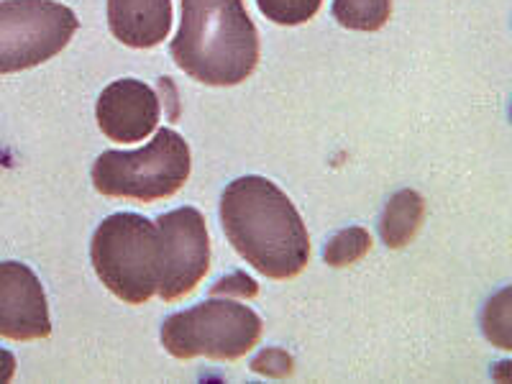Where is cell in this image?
<instances>
[{"label": "cell", "mask_w": 512, "mask_h": 384, "mask_svg": "<svg viewBox=\"0 0 512 384\" xmlns=\"http://www.w3.org/2000/svg\"><path fill=\"white\" fill-rule=\"evenodd\" d=\"M162 239V282L159 297L175 303L200 285L210 269V236L205 218L195 208L169 210L157 221Z\"/></svg>", "instance_id": "7"}, {"label": "cell", "mask_w": 512, "mask_h": 384, "mask_svg": "<svg viewBox=\"0 0 512 384\" xmlns=\"http://www.w3.org/2000/svg\"><path fill=\"white\" fill-rule=\"evenodd\" d=\"M372 249V236L367 228L351 226L338 231L323 249V259L328 267H349V264L359 262Z\"/></svg>", "instance_id": "14"}, {"label": "cell", "mask_w": 512, "mask_h": 384, "mask_svg": "<svg viewBox=\"0 0 512 384\" xmlns=\"http://www.w3.org/2000/svg\"><path fill=\"white\" fill-rule=\"evenodd\" d=\"M77 26L75 11L57 0H0V75L57 57Z\"/></svg>", "instance_id": "6"}, {"label": "cell", "mask_w": 512, "mask_h": 384, "mask_svg": "<svg viewBox=\"0 0 512 384\" xmlns=\"http://www.w3.org/2000/svg\"><path fill=\"white\" fill-rule=\"evenodd\" d=\"M256 6L272 24L300 26L320 11L323 0H256Z\"/></svg>", "instance_id": "15"}, {"label": "cell", "mask_w": 512, "mask_h": 384, "mask_svg": "<svg viewBox=\"0 0 512 384\" xmlns=\"http://www.w3.org/2000/svg\"><path fill=\"white\" fill-rule=\"evenodd\" d=\"M221 226L236 254L269 280H292L308 267V228L292 200L267 177H239L223 190Z\"/></svg>", "instance_id": "1"}, {"label": "cell", "mask_w": 512, "mask_h": 384, "mask_svg": "<svg viewBox=\"0 0 512 384\" xmlns=\"http://www.w3.org/2000/svg\"><path fill=\"white\" fill-rule=\"evenodd\" d=\"M262 338V318L236 300H205L162 323V346L180 361L208 356L233 361L249 354Z\"/></svg>", "instance_id": "5"}, {"label": "cell", "mask_w": 512, "mask_h": 384, "mask_svg": "<svg viewBox=\"0 0 512 384\" xmlns=\"http://www.w3.org/2000/svg\"><path fill=\"white\" fill-rule=\"evenodd\" d=\"M0 336L11 341L52 336L44 287L21 262H0Z\"/></svg>", "instance_id": "8"}, {"label": "cell", "mask_w": 512, "mask_h": 384, "mask_svg": "<svg viewBox=\"0 0 512 384\" xmlns=\"http://www.w3.org/2000/svg\"><path fill=\"white\" fill-rule=\"evenodd\" d=\"M90 259L98 280L118 300L144 305L162 282V239L159 228L139 213H113L90 241Z\"/></svg>", "instance_id": "3"}, {"label": "cell", "mask_w": 512, "mask_h": 384, "mask_svg": "<svg viewBox=\"0 0 512 384\" xmlns=\"http://www.w3.org/2000/svg\"><path fill=\"white\" fill-rule=\"evenodd\" d=\"M392 16V0H333V18L344 29L372 34Z\"/></svg>", "instance_id": "12"}, {"label": "cell", "mask_w": 512, "mask_h": 384, "mask_svg": "<svg viewBox=\"0 0 512 384\" xmlns=\"http://www.w3.org/2000/svg\"><path fill=\"white\" fill-rule=\"evenodd\" d=\"M295 369V361L287 354L285 349H264L256 354V359L251 361V372L264 374L269 379H287Z\"/></svg>", "instance_id": "16"}, {"label": "cell", "mask_w": 512, "mask_h": 384, "mask_svg": "<svg viewBox=\"0 0 512 384\" xmlns=\"http://www.w3.org/2000/svg\"><path fill=\"white\" fill-rule=\"evenodd\" d=\"M482 333L492 346L512 351V287H502L484 303Z\"/></svg>", "instance_id": "13"}, {"label": "cell", "mask_w": 512, "mask_h": 384, "mask_svg": "<svg viewBox=\"0 0 512 384\" xmlns=\"http://www.w3.org/2000/svg\"><path fill=\"white\" fill-rule=\"evenodd\" d=\"M108 29L131 49H152L172 29V0H108Z\"/></svg>", "instance_id": "10"}, {"label": "cell", "mask_w": 512, "mask_h": 384, "mask_svg": "<svg viewBox=\"0 0 512 384\" xmlns=\"http://www.w3.org/2000/svg\"><path fill=\"white\" fill-rule=\"evenodd\" d=\"M190 146L172 128H159L136 152H103L93 164V185L105 198L139 203L172 198L190 177Z\"/></svg>", "instance_id": "4"}, {"label": "cell", "mask_w": 512, "mask_h": 384, "mask_svg": "<svg viewBox=\"0 0 512 384\" xmlns=\"http://www.w3.org/2000/svg\"><path fill=\"white\" fill-rule=\"evenodd\" d=\"M16 377V356L11 351L0 349V384L11 382Z\"/></svg>", "instance_id": "18"}, {"label": "cell", "mask_w": 512, "mask_h": 384, "mask_svg": "<svg viewBox=\"0 0 512 384\" xmlns=\"http://www.w3.org/2000/svg\"><path fill=\"white\" fill-rule=\"evenodd\" d=\"M210 295L213 297H221V295L256 297L259 295V285H256V282L251 280L246 272H233V274H226V277H221V282H218V285L210 287Z\"/></svg>", "instance_id": "17"}, {"label": "cell", "mask_w": 512, "mask_h": 384, "mask_svg": "<svg viewBox=\"0 0 512 384\" xmlns=\"http://www.w3.org/2000/svg\"><path fill=\"white\" fill-rule=\"evenodd\" d=\"M159 116V95L134 77L111 82L95 103L100 131L118 144H134L152 136L157 131Z\"/></svg>", "instance_id": "9"}, {"label": "cell", "mask_w": 512, "mask_h": 384, "mask_svg": "<svg viewBox=\"0 0 512 384\" xmlns=\"http://www.w3.org/2000/svg\"><path fill=\"white\" fill-rule=\"evenodd\" d=\"M425 203L415 190L395 192L382 210L379 218V239L390 249H402L415 239L423 223Z\"/></svg>", "instance_id": "11"}, {"label": "cell", "mask_w": 512, "mask_h": 384, "mask_svg": "<svg viewBox=\"0 0 512 384\" xmlns=\"http://www.w3.org/2000/svg\"><path fill=\"white\" fill-rule=\"evenodd\" d=\"M510 121H512V105H510Z\"/></svg>", "instance_id": "20"}, {"label": "cell", "mask_w": 512, "mask_h": 384, "mask_svg": "<svg viewBox=\"0 0 512 384\" xmlns=\"http://www.w3.org/2000/svg\"><path fill=\"white\" fill-rule=\"evenodd\" d=\"M182 21L169 54L192 80L233 88L259 64V31L244 0H180Z\"/></svg>", "instance_id": "2"}, {"label": "cell", "mask_w": 512, "mask_h": 384, "mask_svg": "<svg viewBox=\"0 0 512 384\" xmlns=\"http://www.w3.org/2000/svg\"><path fill=\"white\" fill-rule=\"evenodd\" d=\"M492 379H497V382H512V361L497 364V367L492 369Z\"/></svg>", "instance_id": "19"}]
</instances>
